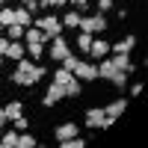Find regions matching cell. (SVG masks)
I'll return each mask as SVG.
<instances>
[{"label": "cell", "instance_id": "cell-1", "mask_svg": "<svg viewBox=\"0 0 148 148\" xmlns=\"http://www.w3.org/2000/svg\"><path fill=\"white\" fill-rule=\"evenodd\" d=\"M45 74H47L45 65L33 62L30 56H21L18 62H15V71H12V83H15V86H36Z\"/></svg>", "mask_w": 148, "mask_h": 148}, {"label": "cell", "instance_id": "cell-2", "mask_svg": "<svg viewBox=\"0 0 148 148\" xmlns=\"http://www.w3.org/2000/svg\"><path fill=\"white\" fill-rule=\"evenodd\" d=\"M33 27H39V30L45 33V39H47V42H51L53 36L62 33V24H59V18H56V15H51V12H45V15L33 18Z\"/></svg>", "mask_w": 148, "mask_h": 148}, {"label": "cell", "instance_id": "cell-3", "mask_svg": "<svg viewBox=\"0 0 148 148\" xmlns=\"http://www.w3.org/2000/svg\"><path fill=\"white\" fill-rule=\"evenodd\" d=\"M113 125H116V121L107 119L104 107H89V110H86V127H92V130H110Z\"/></svg>", "mask_w": 148, "mask_h": 148}, {"label": "cell", "instance_id": "cell-4", "mask_svg": "<svg viewBox=\"0 0 148 148\" xmlns=\"http://www.w3.org/2000/svg\"><path fill=\"white\" fill-rule=\"evenodd\" d=\"M110 27V21H107V15L104 12H95V15H89V18H80V33H104Z\"/></svg>", "mask_w": 148, "mask_h": 148}, {"label": "cell", "instance_id": "cell-5", "mask_svg": "<svg viewBox=\"0 0 148 148\" xmlns=\"http://www.w3.org/2000/svg\"><path fill=\"white\" fill-rule=\"evenodd\" d=\"M71 74H74L80 83H95V80H98V65L92 62V59H77V65H74Z\"/></svg>", "mask_w": 148, "mask_h": 148}, {"label": "cell", "instance_id": "cell-6", "mask_svg": "<svg viewBox=\"0 0 148 148\" xmlns=\"http://www.w3.org/2000/svg\"><path fill=\"white\" fill-rule=\"evenodd\" d=\"M62 98H65V86L56 83V80H51V83H47V89H45V95H42V107L51 110V107H56L59 101H62Z\"/></svg>", "mask_w": 148, "mask_h": 148}, {"label": "cell", "instance_id": "cell-7", "mask_svg": "<svg viewBox=\"0 0 148 148\" xmlns=\"http://www.w3.org/2000/svg\"><path fill=\"white\" fill-rule=\"evenodd\" d=\"M47 45H51V47H47V56H51L53 62H62V59L71 53V45L62 39V33H59V36H53V39L47 42Z\"/></svg>", "mask_w": 148, "mask_h": 148}, {"label": "cell", "instance_id": "cell-8", "mask_svg": "<svg viewBox=\"0 0 148 148\" xmlns=\"http://www.w3.org/2000/svg\"><path fill=\"white\" fill-rule=\"evenodd\" d=\"M92 59V62H98V59H104V56H110V42L107 39H92V45H89V53H86Z\"/></svg>", "mask_w": 148, "mask_h": 148}, {"label": "cell", "instance_id": "cell-9", "mask_svg": "<svg viewBox=\"0 0 148 148\" xmlns=\"http://www.w3.org/2000/svg\"><path fill=\"white\" fill-rule=\"evenodd\" d=\"M104 113H107V119L119 121V116L127 113V98H116V101H110V104L104 107Z\"/></svg>", "mask_w": 148, "mask_h": 148}, {"label": "cell", "instance_id": "cell-10", "mask_svg": "<svg viewBox=\"0 0 148 148\" xmlns=\"http://www.w3.org/2000/svg\"><path fill=\"white\" fill-rule=\"evenodd\" d=\"M77 133H80V127L74 125V121H62V125H56V127H53V139H56V142H62V139L77 136Z\"/></svg>", "mask_w": 148, "mask_h": 148}, {"label": "cell", "instance_id": "cell-11", "mask_svg": "<svg viewBox=\"0 0 148 148\" xmlns=\"http://www.w3.org/2000/svg\"><path fill=\"white\" fill-rule=\"evenodd\" d=\"M136 45H139V39H136V36H125V39H119L116 45L110 42V53H130Z\"/></svg>", "mask_w": 148, "mask_h": 148}, {"label": "cell", "instance_id": "cell-12", "mask_svg": "<svg viewBox=\"0 0 148 148\" xmlns=\"http://www.w3.org/2000/svg\"><path fill=\"white\" fill-rule=\"evenodd\" d=\"M110 59H113V65L119 68V71H136V65H133V59H130V53H110Z\"/></svg>", "mask_w": 148, "mask_h": 148}, {"label": "cell", "instance_id": "cell-13", "mask_svg": "<svg viewBox=\"0 0 148 148\" xmlns=\"http://www.w3.org/2000/svg\"><path fill=\"white\" fill-rule=\"evenodd\" d=\"M21 56H27V45H21V42H9L3 59H9V62H18Z\"/></svg>", "mask_w": 148, "mask_h": 148}, {"label": "cell", "instance_id": "cell-14", "mask_svg": "<svg viewBox=\"0 0 148 148\" xmlns=\"http://www.w3.org/2000/svg\"><path fill=\"white\" fill-rule=\"evenodd\" d=\"M80 18H83V12H77V9H68L62 18H59V24H62V30H77L80 27Z\"/></svg>", "mask_w": 148, "mask_h": 148}, {"label": "cell", "instance_id": "cell-15", "mask_svg": "<svg viewBox=\"0 0 148 148\" xmlns=\"http://www.w3.org/2000/svg\"><path fill=\"white\" fill-rule=\"evenodd\" d=\"M98 80H110V77H113V71H119L116 65H113V59H110V56H104V59H98Z\"/></svg>", "mask_w": 148, "mask_h": 148}, {"label": "cell", "instance_id": "cell-16", "mask_svg": "<svg viewBox=\"0 0 148 148\" xmlns=\"http://www.w3.org/2000/svg\"><path fill=\"white\" fill-rule=\"evenodd\" d=\"M24 45H47V39L39 27H27L24 30Z\"/></svg>", "mask_w": 148, "mask_h": 148}, {"label": "cell", "instance_id": "cell-17", "mask_svg": "<svg viewBox=\"0 0 148 148\" xmlns=\"http://www.w3.org/2000/svg\"><path fill=\"white\" fill-rule=\"evenodd\" d=\"M15 24H21L24 30L33 27V12H30V9H24V6H15Z\"/></svg>", "mask_w": 148, "mask_h": 148}, {"label": "cell", "instance_id": "cell-18", "mask_svg": "<svg viewBox=\"0 0 148 148\" xmlns=\"http://www.w3.org/2000/svg\"><path fill=\"white\" fill-rule=\"evenodd\" d=\"M3 36L9 42H24V27H21V24H9V27L3 30Z\"/></svg>", "mask_w": 148, "mask_h": 148}, {"label": "cell", "instance_id": "cell-19", "mask_svg": "<svg viewBox=\"0 0 148 148\" xmlns=\"http://www.w3.org/2000/svg\"><path fill=\"white\" fill-rule=\"evenodd\" d=\"M3 110H6V116H9V121H12V119L24 116V110H27V107H24V101H9V104H6Z\"/></svg>", "mask_w": 148, "mask_h": 148}, {"label": "cell", "instance_id": "cell-20", "mask_svg": "<svg viewBox=\"0 0 148 148\" xmlns=\"http://www.w3.org/2000/svg\"><path fill=\"white\" fill-rule=\"evenodd\" d=\"M36 145H39V139L30 130H18V148H36Z\"/></svg>", "mask_w": 148, "mask_h": 148}, {"label": "cell", "instance_id": "cell-21", "mask_svg": "<svg viewBox=\"0 0 148 148\" xmlns=\"http://www.w3.org/2000/svg\"><path fill=\"white\" fill-rule=\"evenodd\" d=\"M74 45H77V51H80V53L86 56V53H89V45H92V33H77Z\"/></svg>", "mask_w": 148, "mask_h": 148}, {"label": "cell", "instance_id": "cell-22", "mask_svg": "<svg viewBox=\"0 0 148 148\" xmlns=\"http://www.w3.org/2000/svg\"><path fill=\"white\" fill-rule=\"evenodd\" d=\"M80 95H83V83H80L77 77L68 80V83H65V98H80Z\"/></svg>", "mask_w": 148, "mask_h": 148}, {"label": "cell", "instance_id": "cell-23", "mask_svg": "<svg viewBox=\"0 0 148 148\" xmlns=\"http://www.w3.org/2000/svg\"><path fill=\"white\" fill-rule=\"evenodd\" d=\"M110 83L116 86L119 92H125L127 89V71H113V77H110Z\"/></svg>", "mask_w": 148, "mask_h": 148}, {"label": "cell", "instance_id": "cell-24", "mask_svg": "<svg viewBox=\"0 0 148 148\" xmlns=\"http://www.w3.org/2000/svg\"><path fill=\"white\" fill-rule=\"evenodd\" d=\"M0 24H3V30L9 24H15V9L12 6H0Z\"/></svg>", "mask_w": 148, "mask_h": 148}, {"label": "cell", "instance_id": "cell-25", "mask_svg": "<svg viewBox=\"0 0 148 148\" xmlns=\"http://www.w3.org/2000/svg\"><path fill=\"white\" fill-rule=\"evenodd\" d=\"M27 56L33 59V62H39V59L45 56V45H27Z\"/></svg>", "mask_w": 148, "mask_h": 148}, {"label": "cell", "instance_id": "cell-26", "mask_svg": "<svg viewBox=\"0 0 148 148\" xmlns=\"http://www.w3.org/2000/svg\"><path fill=\"white\" fill-rule=\"evenodd\" d=\"M53 80H56V83H62V86H65L68 80H74V74H71L68 68H62V65H59V68L53 71Z\"/></svg>", "mask_w": 148, "mask_h": 148}, {"label": "cell", "instance_id": "cell-27", "mask_svg": "<svg viewBox=\"0 0 148 148\" xmlns=\"http://www.w3.org/2000/svg\"><path fill=\"white\" fill-rule=\"evenodd\" d=\"M59 145H62V148H83L86 139H80V133H77V136H71V139H62Z\"/></svg>", "mask_w": 148, "mask_h": 148}, {"label": "cell", "instance_id": "cell-28", "mask_svg": "<svg viewBox=\"0 0 148 148\" xmlns=\"http://www.w3.org/2000/svg\"><path fill=\"white\" fill-rule=\"evenodd\" d=\"M113 6H116V0H95V9H98V12H104V15H107Z\"/></svg>", "mask_w": 148, "mask_h": 148}, {"label": "cell", "instance_id": "cell-29", "mask_svg": "<svg viewBox=\"0 0 148 148\" xmlns=\"http://www.w3.org/2000/svg\"><path fill=\"white\" fill-rule=\"evenodd\" d=\"M89 3H92V0H68V6H74L77 12H86V9H89Z\"/></svg>", "mask_w": 148, "mask_h": 148}, {"label": "cell", "instance_id": "cell-30", "mask_svg": "<svg viewBox=\"0 0 148 148\" xmlns=\"http://www.w3.org/2000/svg\"><path fill=\"white\" fill-rule=\"evenodd\" d=\"M18 3H21L24 9H30L33 15H36V12H39V0H18Z\"/></svg>", "mask_w": 148, "mask_h": 148}, {"label": "cell", "instance_id": "cell-31", "mask_svg": "<svg viewBox=\"0 0 148 148\" xmlns=\"http://www.w3.org/2000/svg\"><path fill=\"white\" fill-rule=\"evenodd\" d=\"M142 89H145V86H142V80H139V83H133V86H130L127 92H130L133 98H139V95H142Z\"/></svg>", "mask_w": 148, "mask_h": 148}, {"label": "cell", "instance_id": "cell-32", "mask_svg": "<svg viewBox=\"0 0 148 148\" xmlns=\"http://www.w3.org/2000/svg\"><path fill=\"white\" fill-rule=\"evenodd\" d=\"M6 125H9V116H6V110L0 107V127H6Z\"/></svg>", "mask_w": 148, "mask_h": 148}, {"label": "cell", "instance_id": "cell-33", "mask_svg": "<svg viewBox=\"0 0 148 148\" xmlns=\"http://www.w3.org/2000/svg\"><path fill=\"white\" fill-rule=\"evenodd\" d=\"M6 47H9V39H6V36H0V56L6 53Z\"/></svg>", "mask_w": 148, "mask_h": 148}, {"label": "cell", "instance_id": "cell-34", "mask_svg": "<svg viewBox=\"0 0 148 148\" xmlns=\"http://www.w3.org/2000/svg\"><path fill=\"white\" fill-rule=\"evenodd\" d=\"M3 62H6V59H3V56H0V68H3Z\"/></svg>", "mask_w": 148, "mask_h": 148}, {"label": "cell", "instance_id": "cell-35", "mask_svg": "<svg viewBox=\"0 0 148 148\" xmlns=\"http://www.w3.org/2000/svg\"><path fill=\"white\" fill-rule=\"evenodd\" d=\"M6 3H9V0H0V6H6Z\"/></svg>", "mask_w": 148, "mask_h": 148}, {"label": "cell", "instance_id": "cell-36", "mask_svg": "<svg viewBox=\"0 0 148 148\" xmlns=\"http://www.w3.org/2000/svg\"><path fill=\"white\" fill-rule=\"evenodd\" d=\"M0 36H3V24H0Z\"/></svg>", "mask_w": 148, "mask_h": 148}, {"label": "cell", "instance_id": "cell-37", "mask_svg": "<svg viewBox=\"0 0 148 148\" xmlns=\"http://www.w3.org/2000/svg\"><path fill=\"white\" fill-rule=\"evenodd\" d=\"M0 133H3V127H0Z\"/></svg>", "mask_w": 148, "mask_h": 148}]
</instances>
